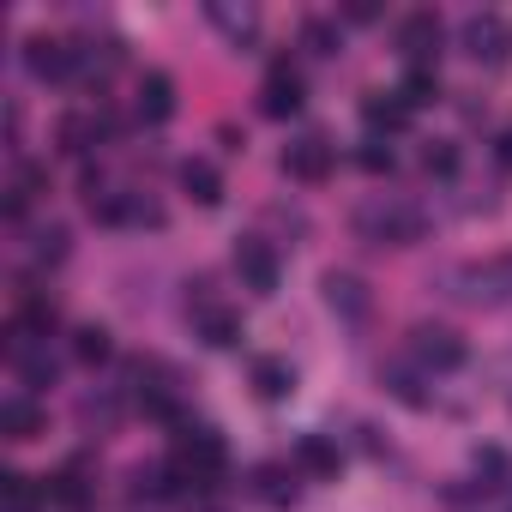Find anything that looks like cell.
Masks as SVG:
<instances>
[{"label":"cell","mask_w":512,"mask_h":512,"mask_svg":"<svg viewBox=\"0 0 512 512\" xmlns=\"http://www.w3.org/2000/svg\"><path fill=\"white\" fill-rule=\"evenodd\" d=\"M356 229H362V241H380V247H416L428 235V217L410 199H368L356 211Z\"/></svg>","instance_id":"obj_1"},{"label":"cell","mask_w":512,"mask_h":512,"mask_svg":"<svg viewBox=\"0 0 512 512\" xmlns=\"http://www.w3.org/2000/svg\"><path fill=\"white\" fill-rule=\"evenodd\" d=\"M169 464L181 470V482H187V488L211 494V488L229 476V446H223V434H217V428H187V434L175 440V458H169Z\"/></svg>","instance_id":"obj_2"},{"label":"cell","mask_w":512,"mask_h":512,"mask_svg":"<svg viewBox=\"0 0 512 512\" xmlns=\"http://www.w3.org/2000/svg\"><path fill=\"white\" fill-rule=\"evenodd\" d=\"M410 356L428 368V374H452V368H464V338L452 332V326H416L410 332Z\"/></svg>","instance_id":"obj_3"},{"label":"cell","mask_w":512,"mask_h":512,"mask_svg":"<svg viewBox=\"0 0 512 512\" xmlns=\"http://www.w3.org/2000/svg\"><path fill=\"white\" fill-rule=\"evenodd\" d=\"M506 49H512V31H506L500 13H470V19H464V55H470V61L500 67Z\"/></svg>","instance_id":"obj_4"},{"label":"cell","mask_w":512,"mask_h":512,"mask_svg":"<svg viewBox=\"0 0 512 512\" xmlns=\"http://www.w3.org/2000/svg\"><path fill=\"white\" fill-rule=\"evenodd\" d=\"M235 272L253 296H278V253L260 241V235H241L235 241Z\"/></svg>","instance_id":"obj_5"},{"label":"cell","mask_w":512,"mask_h":512,"mask_svg":"<svg viewBox=\"0 0 512 512\" xmlns=\"http://www.w3.org/2000/svg\"><path fill=\"white\" fill-rule=\"evenodd\" d=\"M332 145L320 139V133H308V139H296V145H284V175L290 181H308V187H320L326 175H332Z\"/></svg>","instance_id":"obj_6"},{"label":"cell","mask_w":512,"mask_h":512,"mask_svg":"<svg viewBox=\"0 0 512 512\" xmlns=\"http://www.w3.org/2000/svg\"><path fill=\"white\" fill-rule=\"evenodd\" d=\"M440 37H446V31H440V19H434L428 7H422V13H404V25H398V49H404L410 67H428V61L440 55Z\"/></svg>","instance_id":"obj_7"},{"label":"cell","mask_w":512,"mask_h":512,"mask_svg":"<svg viewBox=\"0 0 512 512\" xmlns=\"http://www.w3.org/2000/svg\"><path fill=\"white\" fill-rule=\"evenodd\" d=\"M25 67H31L37 79H49V85H55V79H73V73H79V49L61 43V37H31V43H25Z\"/></svg>","instance_id":"obj_8"},{"label":"cell","mask_w":512,"mask_h":512,"mask_svg":"<svg viewBox=\"0 0 512 512\" xmlns=\"http://www.w3.org/2000/svg\"><path fill=\"white\" fill-rule=\"evenodd\" d=\"M260 109H266L272 121L302 115V73H296L290 61H278V67L266 73V85H260Z\"/></svg>","instance_id":"obj_9"},{"label":"cell","mask_w":512,"mask_h":512,"mask_svg":"<svg viewBox=\"0 0 512 512\" xmlns=\"http://www.w3.org/2000/svg\"><path fill=\"white\" fill-rule=\"evenodd\" d=\"M103 133H115V115H61V127H55V145L67 151V157H91V145L103 139Z\"/></svg>","instance_id":"obj_10"},{"label":"cell","mask_w":512,"mask_h":512,"mask_svg":"<svg viewBox=\"0 0 512 512\" xmlns=\"http://www.w3.org/2000/svg\"><path fill=\"white\" fill-rule=\"evenodd\" d=\"M326 308L338 314V320H368V308H374V296H368V284L356 278V272H326Z\"/></svg>","instance_id":"obj_11"},{"label":"cell","mask_w":512,"mask_h":512,"mask_svg":"<svg viewBox=\"0 0 512 512\" xmlns=\"http://www.w3.org/2000/svg\"><path fill=\"white\" fill-rule=\"evenodd\" d=\"M175 175H181V193H187L193 205H223V169H217L211 157H187Z\"/></svg>","instance_id":"obj_12"},{"label":"cell","mask_w":512,"mask_h":512,"mask_svg":"<svg viewBox=\"0 0 512 512\" xmlns=\"http://www.w3.org/2000/svg\"><path fill=\"white\" fill-rule=\"evenodd\" d=\"M133 109H139V121L163 127V121L175 115V79H169V73H145V79H139V97H133Z\"/></svg>","instance_id":"obj_13"},{"label":"cell","mask_w":512,"mask_h":512,"mask_svg":"<svg viewBox=\"0 0 512 512\" xmlns=\"http://www.w3.org/2000/svg\"><path fill=\"white\" fill-rule=\"evenodd\" d=\"M0 434L7 440H37L43 434V404L31 392H13L7 404H0Z\"/></svg>","instance_id":"obj_14"},{"label":"cell","mask_w":512,"mask_h":512,"mask_svg":"<svg viewBox=\"0 0 512 512\" xmlns=\"http://www.w3.org/2000/svg\"><path fill=\"white\" fill-rule=\"evenodd\" d=\"M43 187H49V169H43V163H19L13 181H7V199H0V211H7V217H25L31 199H37Z\"/></svg>","instance_id":"obj_15"},{"label":"cell","mask_w":512,"mask_h":512,"mask_svg":"<svg viewBox=\"0 0 512 512\" xmlns=\"http://www.w3.org/2000/svg\"><path fill=\"white\" fill-rule=\"evenodd\" d=\"M362 121H368L374 133H404V127H410V109L398 103V91H368V97H362Z\"/></svg>","instance_id":"obj_16"},{"label":"cell","mask_w":512,"mask_h":512,"mask_svg":"<svg viewBox=\"0 0 512 512\" xmlns=\"http://www.w3.org/2000/svg\"><path fill=\"white\" fill-rule=\"evenodd\" d=\"M338 464H344V452H338L326 434H302V440H296V470H308V476L326 482V476H338Z\"/></svg>","instance_id":"obj_17"},{"label":"cell","mask_w":512,"mask_h":512,"mask_svg":"<svg viewBox=\"0 0 512 512\" xmlns=\"http://www.w3.org/2000/svg\"><path fill=\"white\" fill-rule=\"evenodd\" d=\"M253 392H260L266 404L290 398V392H296V368H290L284 356H260V362H253Z\"/></svg>","instance_id":"obj_18"},{"label":"cell","mask_w":512,"mask_h":512,"mask_svg":"<svg viewBox=\"0 0 512 512\" xmlns=\"http://www.w3.org/2000/svg\"><path fill=\"white\" fill-rule=\"evenodd\" d=\"M43 506H49V488H37V482L19 476V470L0 476V512H43Z\"/></svg>","instance_id":"obj_19"},{"label":"cell","mask_w":512,"mask_h":512,"mask_svg":"<svg viewBox=\"0 0 512 512\" xmlns=\"http://www.w3.org/2000/svg\"><path fill=\"white\" fill-rule=\"evenodd\" d=\"M49 500L67 506V512H79V506L91 500V488H85V458H73V464H61V470L49 476Z\"/></svg>","instance_id":"obj_20"},{"label":"cell","mask_w":512,"mask_h":512,"mask_svg":"<svg viewBox=\"0 0 512 512\" xmlns=\"http://www.w3.org/2000/svg\"><path fill=\"white\" fill-rule=\"evenodd\" d=\"M253 494L272 500V506H290L296 500V470L290 464H253Z\"/></svg>","instance_id":"obj_21"},{"label":"cell","mask_w":512,"mask_h":512,"mask_svg":"<svg viewBox=\"0 0 512 512\" xmlns=\"http://www.w3.org/2000/svg\"><path fill=\"white\" fill-rule=\"evenodd\" d=\"M398 103L416 115V109H428V103H440V79H434V67H410L404 79H398Z\"/></svg>","instance_id":"obj_22"},{"label":"cell","mask_w":512,"mask_h":512,"mask_svg":"<svg viewBox=\"0 0 512 512\" xmlns=\"http://www.w3.org/2000/svg\"><path fill=\"white\" fill-rule=\"evenodd\" d=\"M302 49H308V55H338V49H344V31H338V19H326V13L302 19Z\"/></svg>","instance_id":"obj_23"},{"label":"cell","mask_w":512,"mask_h":512,"mask_svg":"<svg viewBox=\"0 0 512 512\" xmlns=\"http://www.w3.org/2000/svg\"><path fill=\"white\" fill-rule=\"evenodd\" d=\"M199 338H205L211 350H235V344H241V320H235L229 308H211V314H199Z\"/></svg>","instance_id":"obj_24"},{"label":"cell","mask_w":512,"mask_h":512,"mask_svg":"<svg viewBox=\"0 0 512 512\" xmlns=\"http://www.w3.org/2000/svg\"><path fill=\"white\" fill-rule=\"evenodd\" d=\"M73 356H79L85 368L109 362V356H115V344H109V326H79V332H73Z\"/></svg>","instance_id":"obj_25"},{"label":"cell","mask_w":512,"mask_h":512,"mask_svg":"<svg viewBox=\"0 0 512 512\" xmlns=\"http://www.w3.org/2000/svg\"><path fill=\"white\" fill-rule=\"evenodd\" d=\"M13 368H19V380H25L31 392H43V386H55V356H49V350H25V356H19Z\"/></svg>","instance_id":"obj_26"},{"label":"cell","mask_w":512,"mask_h":512,"mask_svg":"<svg viewBox=\"0 0 512 512\" xmlns=\"http://www.w3.org/2000/svg\"><path fill=\"white\" fill-rule=\"evenodd\" d=\"M380 380H386V392H392L398 404H410V410H422V404H428V392H422V374H410V368H386Z\"/></svg>","instance_id":"obj_27"},{"label":"cell","mask_w":512,"mask_h":512,"mask_svg":"<svg viewBox=\"0 0 512 512\" xmlns=\"http://www.w3.org/2000/svg\"><path fill=\"white\" fill-rule=\"evenodd\" d=\"M422 169L440 175V181H452V175H458V145H452V139H428V145H422Z\"/></svg>","instance_id":"obj_28"},{"label":"cell","mask_w":512,"mask_h":512,"mask_svg":"<svg viewBox=\"0 0 512 512\" xmlns=\"http://www.w3.org/2000/svg\"><path fill=\"white\" fill-rule=\"evenodd\" d=\"M31 253H37L43 266H61V260H67V229H61V223H43V229L31 235Z\"/></svg>","instance_id":"obj_29"},{"label":"cell","mask_w":512,"mask_h":512,"mask_svg":"<svg viewBox=\"0 0 512 512\" xmlns=\"http://www.w3.org/2000/svg\"><path fill=\"white\" fill-rule=\"evenodd\" d=\"M356 163H362L368 175H392V169H398V157H392V145H386V139H368V145L356 151Z\"/></svg>","instance_id":"obj_30"},{"label":"cell","mask_w":512,"mask_h":512,"mask_svg":"<svg viewBox=\"0 0 512 512\" xmlns=\"http://www.w3.org/2000/svg\"><path fill=\"white\" fill-rule=\"evenodd\" d=\"M211 19H217L223 31H235V37H247V31H253V7H241V13H235V7H211Z\"/></svg>","instance_id":"obj_31"},{"label":"cell","mask_w":512,"mask_h":512,"mask_svg":"<svg viewBox=\"0 0 512 512\" xmlns=\"http://www.w3.org/2000/svg\"><path fill=\"white\" fill-rule=\"evenodd\" d=\"M344 19H350V25H374V19H380V7H374V0H350Z\"/></svg>","instance_id":"obj_32"},{"label":"cell","mask_w":512,"mask_h":512,"mask_svg":"<svg viewBox=\"0 0 512 512\" xmlns=\"http://www.w3.org/2000/svg\"><path fill=\"white\" fill-rule=\"evenodd\" d=\"M494 151H500V163L512 169V127H500V139H494Z\"/></svg>","instance_id":"obj_33"}]
</instances>
